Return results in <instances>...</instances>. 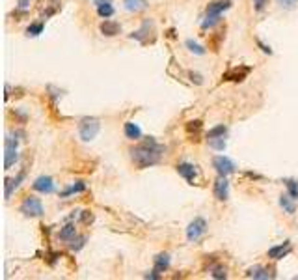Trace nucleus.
Returning <instances> with one entry per match:
<instances>
[{
  "label": "nucleus",
  "mask_w": 298,
  "mask_h": 280,
  "mask_svg": "<svg viewBox=\"0 0 298 280\" xmlns=\"http://www.w3.org/2000/svg\"><path fill=\"white\" fill-rule=\"evenodd\" d=\"M164 151H166V148L162 144H158L155 139H146L142 144L129 149L130 159L138 168H149L160 163Z\"/></svg>",
  "instance_id": "nucleus-1"
},
{
  "label": "nucleus",
  "mask_w": 298,
  "mask_h": 280,
  "mask_svg": "<svg viewBox=\"0 0 298 280\" xmlns=\"http://www.w3.org/2000/svg\"><path fill=\"white\" fill-rule=\"evenodd\" d=\"M101 131V121L97 118H82L78 123V137L82 142H92Z\"/></svg>",
  "instance_id": "nucleus-2"
},
{
  "label": "nucleus",
  "mask_w": 298,
  "mask_h": 280,
  "mask_svg": "<svg viewBox=\"0 0 298 280\" xmlns=\"http://www.w3.org/2000/svg\"><path fill=\"white\" fill-rule=\"evenodd\" d=\"M19 161V142L11 135L4 140V170H9Z\"/></svg>",
  "instance_id": "nucleus-3"
},
{
  "label": "nucleus",
  "mask_w": 298,
  "mask_h": 280,
  "mask_svg": "<svg viewBox=\"0 0 298 280\" xmlns=\"http://www.w3.org/2000/svg\"><path fill=\"white\" fill-rule=\"evenodd\" d=\"M19 209H21V213L25 215V217H30V219H34V217H41V215L45 213L41 200L36 198V196H28V198H25Z\"/></svg>",
  "instance_id": "nucleus-4"
},
{
  "label": "nucleus",
  "mask_w": 298,
  "mask_h": 280,
  "mask_svg": "<svg viewBox=\"0 0 298 280\" xmlns=\"http://www.w3.org/2000/svg\"><path fill=\"white\" fill-rule=\"evenodd\" d=\"M205 233H207V221L201 219V217H196L194 221L188 224V228H186V239L190 243H196L199 241Z\"/></svg>",
  "instance_id": "nucleus-5"
},
{
  "label": "nucleus",
  "mask_w": 298,
  "mask_h": 280,
  "mask_svg": "<svg viewBox=\"0 0 298 280\" xmlns=\"http://www.w3.org/2000/svg\"><path fill=\"white\" fill-rule=\"evenodd\" d=\"M213 168L218 172V176H229V174H233L237 170L235 163L229 157H225V155H216L213 159Z\"/></svg>",
  "instance_id": "nucleus-6"
},
{
  "label": "nucleus",
  "mask_w": 298,
  "mask_h": 280,
  "mask_svg": "<svg viewBox=\"0 0 298 280\" xmlns=\"http://www.w3.org/2000/svg\"><path fill=\"white\" fill-rule=\"evenodd\" d=\"M149 34H155V25H153V21L146 19V21L142 23L140 30L132 32L129 37L130 39H136V41H140V43H149V41H153V39H149Z\"/></svg>",
  "instance_id": "nucleus-7"
},
{
  "label": "nucleus",
  "mask_w": 298,
  "mask_h": 280,
  "mask_svg": "<svg viewBox=\"0 0 298 280\" xmlns=\"http://www.w3.org/2000/svg\"><path fill=\"white\" fill-rule=\"evenodd\" d=\"M231 4L233 0H213L205 9V17H222V13L231 8Z\"/></svg>",
  "instance_id": "nucleus-8"
},
{
  "label": "nucleus",
  "mask_w": 298,
  "mask_h": 280,
  "mask_svg": "<svg viewBox=\"0 0 298 280\" xmlns=\"http://www.w3.org/2000/svg\"><path fill=\"white\" fill-rule=\"evenodd\" d=\"M32 189L37 191V193H41V195H50V193H54V179L50 176H39L32 183Z\"/></svg>",
  "instance_id": "nucleus-9"
},
{
  "label": "nucleus",
  "mask_w": 298,
  "mask_h": 280,
  "mask_svg": "<svg viewBox=\"0 0 298 280\" xmlns=\"http://www.w3.org/2000/svg\"><path fill=\"white\" fill-rule=\"evenodd\" d=\"M293 251V247H291V241H283L281 245H276V247H270L269 252H267V256H269L270 260L278 261V260H283L285 256H289Z\"/></svg>",
  "instance_id": "nucleus-10"
},
{
  "label": "nucleus",
  "mask_w": 298,
  "mask_h": 280,
  "mask_svg": "<svg viewBox=\"0 0 298 280\" xmlns=\"http://www.w3.org/2000/svg\"><path fill=\"white\" fill-rule=\"evenodd\" d=\"M214 196L220 202H225L229 198V181H227V176H218V179L214 181Z\"/></svg>",
  "instance_id": "nucleus-11"
},
{
  "label": "nucleus",
  "mask_w": 298,
  "mask_h": 280,
  "mask_svg": "<svg viewBox=\"0 0 298 280\" xmlns=\"http://www.w3.org/2000/svg\"><path fill=\"white\" fill-rule=\"evenodd\" d=\"M250 71H251V67H248V65L233 67V69H229V71H225V73H224L222 79H225V81H233V83H241V81H244V79L248 77Z\"/></svg>",
  "instance_id": "nucleus-12"
},
{
  "label": "nucleus",
  "mask_w": 298,
  "mask_h": 280,
  "mask_svg": "<svg viewBox=\"0 0 298 280\" xmlns=\"http://www.w3.org/2000/svg\"><path fill=\"white\" fill-rule=\"evenodd\" d=\"M177 174L183 176L188 183H194V177L198 176V167L192 163H179L177 165Z\"/></svg>",
  "instance_id": "nucleus-13"
},
{
  "label": "nucleus",
  "mask_w": 298,
  "mask_h": 280,
  "mask_svg": "<svg viewBox=\"0 0 298 280\" xmlns=\"http://www.w3.org/2000/svg\"><path fill=\"white\" fill-rule=\"evenodd\" d=\"M248 279H255V280H269V279H274V273L269 269V267H263V265H253L248 269L246 273Z\"/></svg>",
  "instance_id": "nucleus-14"
},
{
  "label": "nucleus",
  "mask_w": 298,
  "mask_h": 280,
  "mask_svg": "<svg viewBox=\"0 0 298 280\" xmlns=\"http://www.w3.org/2000/svg\"><path fill=\"white\" fill-rule=\"evenodd\" d=\"M25 177H26V172H25V170H21V172H19V174L13 177V179H6V191H4V196H6V200H9V198H11L13 191H17L19 185L25 181Z\"/></svg>",
  "instance_id": "nucleus-15"
},
{
  "label": "nucleus",
  "mask_w": 298,
  "mask_h": 280,
  "mask_svg": "<svg viewBox=\"0 0 298 280\" xmlns=\"http://www.w3.org/2000/svg\"><path fill=\"white\" fill-rule=\"evenodd\" d=\"M99 30H101L102 36L114 37V36H118V34H121V25L120 23H116V21H108V19H106V21H102L101 23Z\"/></svg>",
  "instance_id": "nucleus-16"
},
{
  "label": "nucleus",
  "mask_w": 298,
  "mask_h": 280,
  "mask_svg": "<svg viewBox=\"0 0 298 280\" xmlns=\"http://www.w3.org/2000/svg\"><path fill=\"white\" fill-rule=\"evenodd\" d=\"M95 6H97V13L102 19H108L114 15V6H112V0H93Z\"/></svg>",
  "instance_id": "nucleus-17"
},
{
  "label": "nucleus",
  "mask_w": 298,
  "mask_h": 280,
  "mask_svg": "<svg viewBox=\"0 0 298 280\" xmlns=\"http://www.w3.org/2000/svg\"><path fill=\"white\" fill-rule=\"evenodd\" d=\"M123 8L130 11V13H138L149 8L148 0H123Z\"/></svg>",
  "instance_id": "nucleus-18"
},
{
  "label": "nucleus",
  "mask_w": 298,
  "mask_h": 280,
  "mask_svg": "<svg viewBox=\"0 0 298 280\" xmlns=\"http://www.w3.org/2000/svg\"><path fill=\"white\" fill-rule=\"evenodd\" d=\"M295 202H297V200H295V198H291L289 193L287 195L279 196V207H281L287 215H295V211H297V204H295Z\"/></svg>",
  "instance_id": "nucleus-19"
},
{
  "label": "nucleus",
  "mask_w": 298,
  "mask_h": 280,
  "mask_svg": "<svg viewBox=\"0 0 298 280\" xmlns=\"http://www.w3.org/2000/svg\"><path fill=\"white\" fill-rule=\"evenodd\" d=\"M123 131H125V137H127L129 140L142 139V129H140L136 123H132V121H127V123H125V127H123Z\"/></svg>",
  "instance_id": "nucleus-20"
},
{
  "label": "nucleus",
  "mask_w": 298,
  "mask_h": 280,
  "mask_svg": "<svg viewBox=\"0 0 298 280\" xmlns=\"http://www.w3.org/2000/svg\"><path fill=\"white\" fill-rule=\"evenodd\" d=\"M168 267H170V254L168 252L157 254V258H155V271L164 273V271H168Z\"/></svg>",
  "instance_id": "nucleus-21"
},
{
  "label": "nucleus",
  "mask_w": 298,
  "mask_h": 280,
  "mask_svg": "<svg viewBox=\"0 0 298 280\" xmlns=\"http://www.w3.org/2000/svg\"><path fill=\"white\" fill-rule=\"evenodd\" d=\"M74 235H76V228H74V224H65L64 228L60 230V233H58V237H60L62 241H71Z\"/></svg>",
  "instance_id": "nucleus-22"
},
{
  "label": "nucleus",
  "mask_w": 298,
  "mask_h": 280,
  "mask_svg": "<svg viewBox=\"0 0 298 280\" xmlns=\"http://www.w3.org/2000/svg\"><path fill=\"white\" fill-rule=\"evenodd\" d=\"M82 191H86V185H84L82 181H76V183H73V185L67 187L65 191H62V193H60V196H62V198H67V196L76 195V193H82Z\"/></svg>",
  "instance_id": "nucleus-23"
},
{
  "label": "nucleus",
  "mask_w": 298,
  "mask_h": 280,
  "mask_svg": "<svg viewBox=\"0 0 298 280\" xmlns=\"http://www.w3.org/2000/svg\"><path fill=\"white\" fill-rule=\"evenodd\" d=\"M225 135H227V127H225L224 123H220V125H216L213 129H209V133H207V140L220 139V137H225Z\"/></svg>",
  "instance_id": "nucleus-24"
},
{
  "label": "nucleus",
  "mask_w": 298,
  "mask_h": 280,
  "mask_svg": "<svg viewBox=\"0 0 298 280\" xmlns=\"http://www.w3.org/2000/svg\"><path fill=\"white\" fill-rule=\"evenodd\" d=\"M283 183L287 187V193L291 198L298 200V181L297 179H283Z\"/></svg>",
  "instance_id": "nucleus-25"
},
{
  "label": "nucleus",
  "mask_w": 298,
  "mask_h": 280,
  "mask_svg": "<svg viewBox=\"0 0 298 280\" xmlns=\"http://www.w3.org/2000/svg\"><path fill=\"white\" fill-rule=\"evenodd\" d=\"M186 49L190 51V53H194V55H198V56H203L205 55V49L199 43H196V41H192V39H186Z\"/></svg>",
  "instance_id": "nucleus-26"
},
{
  "label": "nucleus",
  "mask_w": 298,
  "mask_h": 280,
  "mask_svg": "<svg viewBox=\"0 0 298 280\" xmlns=\"http://www.w3.org/2000/svg\"><path fill=\"white\" fill-rule=\"evenodd\" d=\"M84 243H86V237H84V235H80V237H76V235H74L73 239L69 241V249H71L73 252H78L84 247Z\"/></svg>",
  "instance_id": "nucleus-27"
},
{
  "label": "nucleus",
  "mask_w": 298,
  "mask_h": 280,
  "mask_svg": "<svg viewBox=\"0 0 298 280\" xmlns=\"http://www.w3.org/2000/svg\"><path fill=\"white\" fill-rule=\"evenodd\" d=\"M43 28H45L43 27V23H32V25L26 28V34L28 36H32V37H36L43 32Z\"/></svg>",
  "instance_id": "nucleus-28"
},
{
  "label": "nucleus",
  "mask_w": 298,
  "mask_h": 280,
  "mask_svg": "<svg viewBox=\"0 0 298 280\" xmlns=\"http://www.w3.org/2000/svg\"><path fill=\"white\" fill-rule=\"evenodd\" d=\"M211 277L213 279H227V269L225 267H222V265H216L213 271H211Z\"/></svg>",
  "instance_id": "nucleus-29"
},
{
  "label": "nucleus",
  "mask_w": 298,
  "mask_h": 280,
  "mask_svg": "<svg viewBox=\"0 0 298 280\" xmlns=\"http://www.w3.org/2000/svg\"><path fill=\"white\" fill-rule=\"evenodd\" d=\"M209 146L218 149V151H224V149H225V140H224V137H220V139H211L209 140Z\"/></svg>",
  "instance_id": "nucleus-30"
},
{
  "label": "nucleus",
  "mask_w": 298,
  "mask_h": 280,
  "mask_svg": "<svg viewBox=\"0 0 298 280\" xmlns=\"http://www.w3.org/2000/svg\"><path fill=\"white\" fill-rule=\"evenodd\" d=\"M276 4L283 9H295L298 6V0H276Z\"/></svg>",
  "instance_id": "nucleus-31"
},
{
  "label": "nucleus",
  "mask_w": 298,
  "mask_h": 280,
  "mask_svg": "<svg viewBox=\"0 0 298 280\" xmlns=\"http://www.w3.org/2000/svg\"><path fill=\"white\" fill-rule=\"evenodd\" d=\"M186 131H188V133H192V131H196V133H198V131H201V121L199 120L188 121V123H186Z\"/></svg>",
  "instance_id": "nucleus-32"
},
{
  "label": "nucleus",
  "mask_w": 298,
  "mask_h": 280,
  "mask_svg": "<svg viewBox=\"0 0 298 280\" xmlns=\"http://www.w3.org/2000/svg\"><path fill=\"white\" fill-rule=\"evenodd\" d=\"M267 4H269V0H253L255 11H263V9L267 8Z\"/></svg>",
  "instance_id": "nucleus-33"
},
{
  "label": "nucleus",
  "mask_w": 298,
  "mask_h": 280,
  "mask_svg": "<svg viewBox=\"0 0 298 280\" xmlns=\"http://www.w3.org/2000/svg\"><path fill=\"white\" fill-rule=\"evenodd\" d=\"M188 75H190V79H192L196 84H203V77H201L199 73H194V71H190Z\"/></svg>",
  "instance_id": "nucleus-34"
},
{
  "label": "nucleus",
  "mask_w": 298,
  "mask_h": 280,
  "mask_svg": "<svg viewBox=\"0 0 298 280\" xmlns=\"http://www.w3.org/2000/svg\"><path fill=\"white\" fill-rule=\"evenodd\" d=\"M257 45L261 47V51H263V53H267V55H272V49H270L269 45H265L261 39H257Z\"/></svg>",
  "instance_id": "nucleus-35"
},
{
  "label": "nucleus",
  "mask_w": 298,
  "mask_h": 280,
  "mask_svg": "<svg viewBox=\"0 0 298 280\" xmlns=\"http://www.w3.org/2000/svg\"><path fill=\"white\" fill-rule=\"evenodd\" d=\"M28 4H30V0H19V8L21 9H26Z\"/></svg>",
  "instance_id": "nucleus-36"
}]
</instances>
